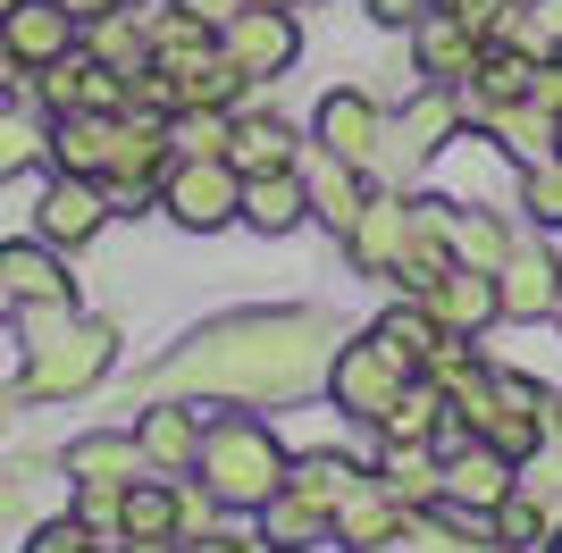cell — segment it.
Segmentation results:
<instances>
[{
	"label": "cell",
	"mask_w": 562,
	"mask_h": 553,
	"mask_svg": "<svg viewBox=\"0 0 562 553\" xmlns=\"http://www.w3.org/2000/svg\"><path fill=\"white\" fill-rule=\"evenodd\" d=\"M336 361V319L328 311H227V319L193 327L168 352L143 394H218V403H303L328 386Z\"/></svg>",
	"instance_id": "cell-1"
},
{
	"label": "cell",
	"mask_w": 562,
	"mask_h": 553,
	"mask_svg": "<svg viewBox=\"0 0 562 553\" xmlns=\"http://www.w3.org/2000/svg\"><path fill=\"white\" fill-rule=\"evenodd\" d=\"M117 361V327L110 319H76V311H43V336H34V361L18 377V403H68V394L101 386Z\"/></svg>",
	"instance_id": "cell-2"
},
{
	"label": "cell",
	"mask_w": 562,
	"mask_h": 553,
	"mask_svg": "<svg viewBox=\"0 0 562 553\" xmlns=\"http://www.w3.org/2000/svg\"><path fill=\"white\" fill-rule=\"evenodd\" d=\"M193 470H202V486H211L227 511H260V504L285 486V470H294V461H285V444L269 437L260 419H211V428H202V461H193Z\"/></svg>",
	"instance_id": "cell-3"
},
{
	"label": "cell",
	"mask_w": 562,
	"mask_h": 553,
	"mask_svg": "<svg viewBox=\"0 0 562 553\" xmlns=\"http://www.w3.org/2000/svg\"><path fill=\"white\" fill-rule=\"evenodd\" d=\"M470 437H487L504 461H538L546 444L562 437V394L546 386V377L495 369V394H487V411H479V428H470Z\"/></svg>",
	"instance_id": "cell-4"
},
{
	"label": "cell",
	"mask_w": 562,
	"mask_h": 553,
	"mask_svg": "<svg viewBox=\"0 0 562 553\" xmlns=\"http://www.w3.org/2000/svg\"><path fill=\"white\" fill-rule=\"evenodd\" d=\"M453 135H462V92H453V84L412 92V101L386 117V143H378V168H370V177H403V168L437 160Z\"/></svg>",
	"instance_id": "cell-5"
},
{
	"label": "cell",
	"mask_w": 562,
	"mask_h": 553,
	"mask_svg": "<svg viewBox=\"0 0 562 553\" xmlns=\"http://www.w3.org/2000/svg\"><path fill=\"white\" fill-rule=\"evenodd\" d=\"M412 386V369L395 361V352L378 345V336H361V345H336L328 361V394H336V411L361 419V428H378V419L395 411V394Z\"/></svg>",
	"instance_id": "cell-6"
},
{
	"label": "cell",
	"mask_w": 562,
	"mask_h": 553,
	"mask_svg": "<svg viewBox=\"0 0 562 553\" xmlns=\"http://www.w3.org/2000/svg\"><path fill=\"white\" fill-rule=\"evenodd\" d=\"M160 202H168L177 227L218 235L227 218H244V168H235V160H168Z\"/></svg>",
	"instance_id": "cell-7"
},
{
	"label": "cell",
	"mask_w": 562,
	"mask_h": 553,
	"mask_svg": "<svg viewBox=\"0 0 562 553\" xmlns=\"http://www.w3.org/2000/svg\"><path fill=\"white\" fill-rule=\"evenodd\" d=\"M218 50H227V59L252 76V84H269V76L294 68L303 25H294V9H235V18L218 25Z\"/></svg>",
	"instance_id": "cell-8"
},
{
	"label": "cell",
	"mask_w": 562,
	"mask_h": 553,
	"mask_svg": "<svg viewBox=\"0 0 562 553\" xmlns=\"http://www.w3.org/2000/svg\"><path fill=\"white\" fill-rule=\"evenodd\" d=\"M495 302H504V319H520V327L554 319V311H562V260H554V244H513V260L495 269Z\"/></svg>",
	"instance_id": "cell-9"
},
{
	"label": "cell",
	"mask_w": 562,
	"mask_h": 553,
	"mask_svg": "<svg viewBox=\"0 0 562 553\" xmlns=\"http://www.w3.org/2000/svg\"><path fill=\"white\" fill-rule=\"evenodd\" d=\"M34 227H43L50 252H76V244H93V235L110 227V184H101V177H68V168H59V184H50L43 210H34Z\"/></svg>",
	"instance_id": "cell-10"
},
{
	"label": "cell",
	"mask_w": 562,
	"mask_h": 553,
	"mask_svg": "<svg viewBox=\"0 0 562 553\" xmlns=\"http://www.w3.org/2000/svg\"><path fill=\"white\" fill-rule=\"evenodd\" d=\"M311 135H319V151H336V160L378 168V143H386V110H378L370 92L336 84L328 101H319V117H311Z\"/></svg>",
	"instance_id": "cell-11"
},
{
	"label": "cell",
	"mask_w": 562,
	"mask_h": 553,
	"mask_svg": "<svg viewBox=\"0 0 562 553\" xmlns=\"http://www.w3.org/2000/svg\"><path fill=\"white\" fill-rule=\"evenodd\" d=\"M420 302L437 311V327H453V336H487V327L504 319V302H495V276H487V269H462V260L428 276Z\"/></svg>",
	"instance_id": "cell-12"
},
{
	"label": "cell",
	"mask_w": 562,
	"mask_h": 553,
	"mask_svg": "<svg viewBox=\"0 0 562 553\" xmlns=\"http://www.w3.org/2000/svg\"><path fill=\"white\" fill-rule=\"evenodd\" d=\"M43 76V101H50V117H68V110H126V68H110V59H50V68H34Z\"/></svg>",
	"instance_id": "cell-13"
},
{
	"label": "cell",
	"mask_w": 562,
	"mask_h": 553,
	"mask_svg": "<svg viewBox=\"0 0 562 553\" xmlns=\"http://www.w3.org/2000/svg\"><path fill=\"white\" fill-rule=\"evenodd\" d=\"M412 68H420L428 84H453V92H462V84H470V68H479V34L453 18L446 0H437V9L412 25Z\"/></svg>",
	"instance_id": "cell-14"
},
{
	"label": "cell",
	"mask_w": 562,
	"mask_h": 553,
	"mask_svg": "<svg viewBox=\"0 0 562 553\" xmlns=\"http://www.w3.org/2000/svg\"><path fill=\"white\" fill-rule=\"evenodd\" d=\"M403 244H412V202H403V193H370V202H361V218H352V235H345L352 269L395 276V269H403Z\"/></svg>",
	"instance_id": "cell-15"
},
{
	"label": "cell",
	"mask_w": 562,
	"mask_h": 553,
	"mask_svg": "<svg viewBox=\"0 0 562 553\" xmlns=\"http://www.w3.org/2000/svg\"><path fill=\"white\" fill-rule=\"evenodd\" d=\"M303 184H311V218L319 227H336V244L352 235V218H361V202H370V168L336 160V151H303Z\"/></svg>",
	"instance_id": "cell-16"
},
{
	"label": "cell",
	"mask_w": 562,
	"mask_h": 553,
	"mask_svg": "<svg viewBox=\"0 0 562 553\" xmlns=\"http://www.w3.org/2000/svg\"><path fill=\"white\" fill-rule=\"evenodd\" d=\"M117 135H126V110H68L50 126V160L68 168V177H110Z\"/></svg>",
	"instance_id": "cell-17"
},
{
	"label": "cell",
	"mask_w": 562,
	"mask_h": 553,
	"mask_svg": "<svg viewBox=\"0 0 562 553\" xmlns=\"http://www.w3.org/2000/svg\"><path fill=\"white\" fill-rule=\"evenodd\" d=\"M513 470H520V461H504L487 437H462V444H446V504L495 511L504 495H513Z\"/></svg>",
	"instance_id": "cell-18"
},
{
	"label": "cell",
	"mask_w": 562,
	"mask_h": 553,
	"mask_svg": "<svg viewBox=\"0 0 562 553\" xmlns=\"http://www.w3.org/2000/svg\"><path fill=\"white\" fill-rule=\"evenodd\" d=\"M403 520H412V504H403L395 486L370 470V478H361L345 504H336V545H352V553H361V545H395Z\"/></svg>",
	"instance_id": "cell-19"
},
{
	"label": "cell",
	"mask_w": 562,
	"mask_h": 553,
	"mask_svg": "<svg viewBox=\"0 0 562 553\" xmlns=\"http://www.w3.org/2000/svg\"><path fill=\"white\" fill-rule=\"evenodd\" d=\"M453 210L462 202H446V193H420V202H412V244H403V269H395L412 294H420L437 269H453Z\"/></svg>",
	"instance_id": "cell-20"
},
{
	"label": "cell",
	"mask_w": 562,
	"mask_h": 553,
	"mask_svg": "<svg viewBox=\"0 0 562 553\" xmlns=\"http://www.w3.org/2000/svg\"><path fill=\"white\" fill-rule=\"evenodd\" d=\"M0 34H9V50H18L25 68H50V59L76 50V18L59 9V0H18V9L0 18Z\"/></svg>",
	"instance_id": "cell-21"
},
{
	"label": "cell",
	"mask_w": 562,
	"mask_h": 553,
	"mask_svg": "<svg viewBox=\"0 0 562 553\" xmlns=\"http://www.w3.org/2000/svg\"><path fill=\"white\" fill-rule=\"evenodd\" d=\"M135 437H143V461H151V470H193V461H202V419H193L177 394H151V411L135 419Z\"/></svg>",
	"instance_id": "cell-22"
},
{
	"label": "cell",
	"mask_w": 562,
	"mask_h": 553,
	"mask_svg": "<svg viewBox=\"0 0 562 553\" xmlns=\"http://www.w3.org/2000/svg\"><path fill=\"white\" fill-rule=\"evenodd\" d=\"M0 276H9V294L25 311H76V285L50 260V244H0Z\"/></svg>",
	"instance_id": "cell-23"
},
{
	"label": "cell",
	"mask_w": 562,
	"mask_h": 553,
	"mask_svg": "<svg viewBox=\"0 0 562 553\" xmlns=\"http://www.w3.org/2000/svg\"><path fill=\"white\" fill-rule=\"evenodd\" d=\"M303 218H311V184H303V168L244 177V227H260V235H294Z\"/></svg>",
	"instance_id": "cell-24"
},
{
	"label": "cell",
	"mask_w": 562,
	"mask_h": 553,
	"mask_svg": "<svg viewBox=\"0 0 562 553\" xmlns=\"http://www.w3.org/2000/svg\"><path fill=\"white\" fill-rule=\"evenodd\" d=\"M151 461H143V437H117V428H93V437L68 444V478L76 486H135Z\"/></svg>",
	"instance_id": "cell-25"
},
{
	"label": "cell",
	"mask_w": 562,
	"mask_h": 553,
	"mask_svg": "<svg viewBox=\"0 0 562 553\" xmlns=\"http://www.w3.org/2000/svg\"><path fill=\"white\" fill-rule=\"evenodd\" d=\"M260 537H269V553H311L336 537V511L311 504V495H294V486H278L269 504H260Z\"/></svg>",
	"instance_id": "cell-26"
},
{
	"label": "cell",
	"mask_w": 562,
	"mask_h": 553,
	"mask_svg": "<svg viewBox=\"0 0 562 553\" xmlns=\"http://www.w3.org/2000/svg\"><path fill=\"white\" fill-rule=\"evenodd\" d=\"M479 126H487V143H495V151H513L520 168L554 160V143H562V126L538 110V101H495V110H479Z\"/></svg>",
	"instance_id": "cell-27"
},
{
	"label": "cell",
	"mask_w": 562,
	"mask_h": 553,
	"mask_svg": "<svg viewBox=\"0 0 562 553\" xmlns=\"http://www.w3.org/2000/svg\"><path fill=\"white\" fill-rule=\"evenodd\" d=\"M446 419H453V394L437 386V377H412V386L395 394V411L378 419V437H386V444H437V437H446Z\"/></svg>",
	"instance_id": "cell-28"
},
{
	"label": "cell",
	"mask_w": 562,
	"mask_h": 553,
	"mask_svg": "<svg viewBox=\"0 0 562 553\" xmlns=\"http://www.w3.org/2000/svg\"><path fill=\"white\" fill-rule=\"evenodd\" d=\"M529 76H538L529 50H513V43L479 50V68H470V84H462V110L479 117V110H495V101H529Z\"/></svg>",
	"instance_id": "cell-29"
},
{
	"label": "cell",
	"mask_w": 562,
	"mask_h": 553,
	"mask_svg": "<svg viewBox=\"0 0 562 553\" xmlns=\"http://www.w3.org/2000/svg\"><path fill=\"white\" fill-rule=\"evenodd\" d=\"M378 478L395 486L412 511L446 504V453H437V444H386V453H378Z\"/></svg>",
	"instance_id": "cell-30"
},
{
	"label": "cell",
	"mask_w": 562,
	"mask_h": 553,
	"mask_svg": "<svg viewBox=\"0 0 562 553\" xmlns=\"http://www.w3.org/2000/svg\"><path fill=\"white\" fill-rule=\"evenodd\" d=\"M227 160L244 168V177H269V168H294V160H303V143H294V126H285V117H235Z\"/></svg>",
	"instance_id": "cell-31"
},
{
	"label": "cell",
	"mask_w": 562,
	"mask_h": 553,
	"mask_svg": "<svg viewBox=\"0 0 562 553\" xmlns=\"http://www.w3.org/2000/svg\"><path fill=\"white\" fill-rule=\"evenodd\" d=\"M370 336H378L386 352H395V361L412 369V377H420V361L437 352V336H446V327H437V311H428V302L412 294V302H395V311H386V319H378Z\"/></svg>",
	"instance_id": "cell-32"
},
{
	"label": "cell",
	"mask_w": 562,
	"mask_h": 553,
	"mask_svg": "<svg viewBox=\"0 0 562 553\" xmlns=\"http://www.w3.org/2000/svg\"><path fill=\"white\" fill-rule=\"evenodd\" d=\"M513 244L520 235L504 227V218H495V210H453V260H462V269H504V260H513Z\"/></svg>",
	"instance_id": "cell-33"
},
{
	"label": "cell",
	"mask_w": 562,
	"mask_h": 553,
	"mask_svg": "<svg viewBox=\"0 0 562 553\" xmlns=\"http://www.w3.org/2000/svg\"><path fill=\"white\" fill-rule=\"evenodd\" d=\"M227 143H235L227 110H177L168 117V151H177V160H227Z\"/></svg>",
	"instance_id": "cell-34"
},
{
	"label": "cell",
	"mask_w": 562,
	"mask_h": 553,
	"mask_svg": "<svg viewBox=\"0 0 562 553\" xmlns=\"http://www.w3.org/2000/svg\"><path fill=\"white\" fill-rule=\"evenodd\" d=\"M361 478H370V470H352L345 453H303L294 470H285V486H294V495H311V504H328V511L345 504V495H352Z\"/></svg>",
	"instance_id": "cell-35"
},
{
	"label": "cell",
	"mask_w": 562,
	"mask_h": 553,
	"mask_svg": "<svg viewBox=\"0 0 562 553\" xmlns=\"http://www.w3.org/2000/svg\"><path fill=\"white\" fill-rule=\"evenodd\" d=\"M487 520H495V545H504V553H529V545H546V537H554L546 504H529L520 486H513V495H504V504L487 511Z\"/></svg>",
	"instance_id": "cell-36"
},
{
	"label": "cell",
	"mask_w": 562,
	"mask_h": 553,
	"mask_svg": "<svg viewBox=\"0 0 562 553\" xmlns=\"http://www.w3.org/2000/svg\"><path fill=\"white\" fill-rule=\"evenodd\" d=\"M43 160H50V135L25 110H0V184L25 177V168H43Z\"/></svg>",
	"instance_id": "cell-37"
},
{
	"label": "cell",
	"mask_w": 562,
	"mask_h": 553,
	"mask_svg": "<svg viewBox=\"0 0 562 553\" xmlns=\"http://www.w3.org/2000/svg\"><path fill=\"white\" fill-rule=\"evenodd\" d=\"M126 537H177V486H160V478L126 486Z\"/></svg>",
	"instance_id": "cell-38"
},
{
	"label": "cell",
	"mask_w": 562,
	"mask_h": 553,
	"mask_svg": "<svg viewBox=\"0 0 562 553\" xmlns=\"http://www.w3.org/2000/svg\"><path fill=\"white\" fill-rule=\"evenodd\" d=\"M453 18L479 34V50H495V43H513L520 34V18H529V0H446Z\"/></svg>",
	"instance_id": "cell-39"
},
{
	"label": "cell",
	"mask_w": 562,
	"mask_h": 553,
	"mask_svg": "<svg viewBox=\"0 0 562 553\" xmlns=\"http://www.w3.org/2000/svg\"><path fill=\"white\" fill-rule=\"evenodd\" d=\"M520 210H529L538 227H562V151L520 168Z\"/></svg>",
	"instance_id": "cell-40"
},
{
	"label": "cell",
	"mask_w": 562,
	"mask_h": 553,
	"mask_svg": "<svg viewBox=\"0 0 562 553\" xmlns=\"http://www.w3.org/2000/svg\"><path fill=\"white\" fill-rule=\"evenodd\" d=\"M513 50H529V59H562V0H529Z\"/></svg>",
	"instance_id": "cell-41"
},
{
	"label": "cell",
	"mask_w": 562,
	"mask_h": 553,
	"mask_svg": "<svg viewBox=\"0 0 562 553\" xmlns=\"http://www.w3.org/2000/svg\"><path fill=\"white\" fill-rule=\"evenodd\" d=\"M25 553H93V529H85V520H43V529L25 537Z\"/></svg>",
	"instance_id": "cell-42"
},
{
	"label": "cell",
	"mask_w": 562,
	"mask_h": 553,
	"mask_svg": "<svg viewBox=\"0 0 562 553\" xmlns=\"http://www.w3.org/2000/svg\"><path fill=\"white\" fill-rule=\"evenodd\" d=\"M529 101H538V110L562 126V59H538V76H529Z\"/></svg>",
	"instance_id": "cell-43"
},
{
	"label": "cell",
	"mask_w": 562,
	"mask_h": 553,
	"mask_svg": "<svg viewBox=\"0 0 562 553\" xmlns=\"http://www.w3.org/2000/svg\"><path fill=\"white\" fill-rule=\"evenodd\" d=\"M428 9H437V0H370V18H378V25H395V34H412Z\"/></svg>",
	"instance_id": "cell-44"
},
{
	"label": "cell",
	"mask_w": 562,
	"mask_h": 553,
	"mask_svg": "<svg viewBox=\"0 0 562 553\" xmlns=\"http://www.w3.org/2000/svg\"><path fill=\"white\" fill-rule=\"evenodd\" d=\"M59 9H68L76 25H101V18H117V9H126V0H59Z\"/></svg>",
	"instance_id": "cell-45"
},
{
	"label": "cell",
	"mask_w": 562,
	"mask_h": 553,
	"mask_svg": "<svg viewBox=\"0 0 562 553\" xmlns=\"http://www.w3.org/2000/svg\"><path fill=\"white\" fill-rule=\"evenodd\" d=\"M186 9H193V18H202V25H227L235 9H244V0H186Z\"/></svg>",
	"instance_id": "cell-46"
},
{
	"label": "cell",
	"mask_w": 562,
	"mask_h": 553,
	"mask_svg": "<svg viewBox=\"0 0 562 553\" xmlns=\"http://www.w3.org/2000/svg\"><path fill=\"white\" fill-rule=\"evenodd\" d=\"M18 76H34V68H25V59H18V50H9V34H0V92H9V84H18Z\"/></svg>",
	"instance_id": "cell-47"
},
{
	"label": "cell",
	"mask_w": 562,
	"mask_h": 553,
	"mask_svg": "<svg viewBox=\"0 0 562 553\" xmlns=\"http://www.w3.org/2000/svg\"><path fill=\"white\" fill-rule=\"evenodd\" d=\"M9 311H18V294H9V276H0V319H9Z\"/></svg>",
	"instance_id": "cell-48"
},
{
	"label": "cell",
	"mask_w": 562,
	"mask_h": 553,
	"mask_svg": "<svg viewBox=\"0 0 562 553\" xmlns=\"http://www.w3.org/2000/svg\"><path fill=\"white\" fill-rule=\"evenodd\" d=\"M244 9H294V0H244Z\"/></svg>",
	"instance_id": "cell-49"
},
{
	"label": "cell",
	"mask_w": 562,
	"mask_h": 553,
	"mask_svg": "<svg viewBox=\"0 0 562 553\" xmlns=\"http://www.w3.org/2000/svg\"><path fill=\"white\" fill-rule=\"evenodd\" d=\"M361 553H412V545H361Z\"/></svg>",
	"instance_id": "cell-50"
},
{
	"label": "cell",
	"mask_w": 562,
	"mask_h": 553,
	"mask_svg": "<svg viewBox=\"0 0 562 553\" xmlns=\"http://www.w3.org/2000/svg\"><path fill=\"white\" fill-rule=\"evenodd\" d=\"M546 553H562V529H554V537H546Z\"/></svg>",
	"instance_id": "cell-51"
},
{
	"label": "cell",
	"mask_w": 562,
	"mask_h": 553,
	"mask_svg": "<svg viewBox=\"0 0 562 553\" xmlns=\"http://www.w3.org/2000/svg\"><path fill=\"white\" fill-rule=\"evenodd\" d=\"M9 9H18V0H0V18H9Z\"/></svg>",
	"instance_id": "cell-52"
},
{
	"label": "cell",
	"mask_w": 562,
	"mask_h": 553,
	"mask_svg": "<svg viewBox=\"0 0 562 553\" xmlns=\"http://www.w3.org/2000/svg\"><path fill=\"white\" fill-rule=\"evenodd\" d=\"M554 319H562V311H554Z\"/></svg>",
	"instance_id": "cell-53"
},
{
	"label": "cell",
	"mask_w": 562,
	"mask_h": 553,
	"mask_svg": "<svg viewBox=\"0 0 562 553\" xmlns=\"http://www.w3.org/2000/svg\"><path fill=\"white\" fill-rule=\"evenodd\" d=\"M93 553H101V545H93Z\"/></svg>",
	"instance_id": "cell-54"
}]
</instances>
